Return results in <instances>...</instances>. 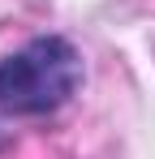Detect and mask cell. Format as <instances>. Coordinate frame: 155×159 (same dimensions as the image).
Returning a JSON list of instances; mask_svg holds the SVG:
<instances>
[{
	"instance_id": "1",
	"label": "cell",
	"mask_w": 155,
	"mask_h": 159,
	"mask_svg": "<svg viewBox=\"0 0 155 159\" xmlns=\"http://www.w3.org/2000/svg\"><path fill=\"white\" fill-rule=\"evenodd\" d=\"M82 86V52L65 34H39L0 60V112L48 116Z\"/></svg>"
}]
</instances>
